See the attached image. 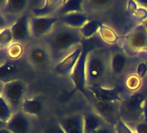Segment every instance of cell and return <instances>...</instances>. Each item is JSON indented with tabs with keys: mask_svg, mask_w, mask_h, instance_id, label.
Returning <instances> with one entry per match:
<instances>
[{
	"mask_svg": "<svg viewBox=\"0 0 147 133\" xmlns=\"http://www.w3.org/2000/svg\"><path fill=\"white\" fill-rule=\"evenodd\" d=\"M28 2L26 0H7L2 7V13L7 15H16L22 13L26 8Z\"/></svg>",
	"mask_w": 147,
	"mask_h": 133,
	"instance_id": "7402d4cb",
	"label": "cell"
},
{
	"mask_svg": "<svg viewBox=\"0 0 147 133\" xmlns=\"http://www.w3.org/2000/svg\"><path fill=\"white\" fill-rule=\"evenodd\" d=\"M127 64V55L123 51H115L110 55V72L115 75L123 73Z\"/></svg>",
	"mask_w": 147,
	"mask_h": 133,
	"instance_id": "d6986e66",
	"label": "cell"
},
{
	"mask_svg": "<svg viewBox=\"0 0 147 133\" xmlns=\"http://www.w3.org/2000/svg\"><path fill=\"white\" fill-rule=\"evenodd\" d=\"M59 22L70 28L79 29L90 18L85 13H70L59 16Z\"/></svg>",
	"mask_w": 147,
	"mask_h": 133,
	"instance_id": "ac0fdd59",
	"label": "cell"
},
{
	"mask_svg": "<svg viewBox=\"0 0 147 133\" xmlns=\"http://www.w3.org/2000/svg\"><path fill=\"white\" fill-rule=\"evenodd\" d=\"M18 70V66L16 62L13 61H6L1 64L0 67V77L1 80H3L4 78L9 77L12 74H16Z\"/></svg>",
	"mask_w": 147,
	"mask_h": 133,
	"instance_id": "484cf974",
	"label": "cell"
},
{
	"mask_svg": "<svg viewBox=\"0 0 147 133\" xmlns=\"http://www.w3.org/2000/svg\"><path fill=\"white\" fill-rule=\"evenodd\" d=\"M29 19L30 17L28 14H22L9 26L14 42L21 43L29 39L31 36L29 29Z\"/></svg>",
	"mask_w": 147,
	"mask_h": 133,
	"instance_id": "8fae6325",
	"label": "cell"
},
{
	"mask_svg": "<svg viewBox=\"0 0 147 133\" xmlns=\"http://www.w3.org/2000/svg\"><path fill=\"white\" fill-rule=\"evenodd\" d=\"M120 104V102H104L95 100L93 104L94 112L102 117L107 124L114 126L116 122L121 119Z\"/></svg>",
	"mask_w": 147,
	"mask_h": 133,
	"instance_id": "9c48e42d",
	"label": "cell"
},
{
	"mask_svg": "<svg viewBox=\"0 0 147 133\" xmlns=\"http://www.w3.org/2000/svg\"><path fill=\"white\" fill-rule=\"evenodd\" d=\"M44 107V97L36 95L33 98H25L21 106V111L29 117H39Z\"/></svg>",
	"mask_w": 147,
	"mask_h": 133,
	"instance_id": "9a60e30c",
	"label": "cell"
},
{
	"mask_svg": "<svg viewBox=\"0 0 147 133\" xmlns=\"http://www.w3.org/2000/svg\"><path fill=\"white\" fill-rule=\"evenodd\" d=\"M89 92L91 93V95L95 99V100L104 101V102H121L123 99H121L120 95V90L117 87L115 88H105L102 87H96L88 89Z\"/></svg>",
	"mask_w": 147,
	"mask_h": 133,
	"instance_id": "5bb4252c",
	"label": "cell"
},
{
	"mask_svg": "<svg viewBox=\"0 0 147 133\" xmlns=\"http://www.w3.org/2000/svg\"><path fill=\"white\" fill-rule=\"evenodd\" d=\"M136 3L140 6H141V7H143V8L147 10V0H139V1H136Z\"/></svg>",
	"mask_w": 147,
	"mask_h": 133,
	"instance_id": "836d02e7",
	"label": "cell"
},
{
	"mask_svg": "<svg viewBox=\"0 0 147 133\" xmlns=\"http://www.w3.org/2000/svg\"><path fill=\"white\" fill-rule=\"evenodd\" d=\"M42 133H65L62 127L60 126L59 123H52L48 125L43 131Z\"/></svg>",
	"mask_w": 147,
	"mask_h": 133,
	"instance_id": "4dcf8cb0",
	"label": "cell"
},
{
	"mask_svg": "<svg viewBox=\"0 0 147 133\" xmlns=\"http://www.w3.org/2000/svg\"><path fill=\"white\" fill-rule=\"evenodd\" d=\"M30 118L23 112L17 111L5 124L4 127L12 133H32L33 126Z\"/></svg>",
	"mask_w": 147,
	"mask_h": 133,
	"instance_id": "30bf717a",
	"label": "cell"
},
{
	"mask_svg": "<svg viewBox=\"0 0 147 133\" xmlns=\"http://www.w3.org/2000/svg\"><path fill=\"white\" fill-rule=\"evenodd\" d=\"M119 46L129 56L147 53V30L143 23L134 27L128 33L120 36Z\"/></svg>",
	"mask_w": 147,
	"mask_h": 133,
	"instance_id": "277c9868",
	"label": "cell"
},
{
	"mask_svg": "<svg viewBox=\"0 0 147 133\" xmlns=\"http://www.w3.org/2000/svg\"><path fill=\"white\" fill-rule=\"evenodd\" d=\"M14 113H12V108L5 101V100L1 96L0 97V119L2 123H7Z\"/></svg>",
	"mask_w": 147,
	"mask_h": 133,
	"instance_id": "4316f807",
	"label": "cell"
},
{
	"mask_svg": "<svg viewBox=\"0 0 147 133\" xmlns=\"http://www.w3.org/2000/svg\"><path fill=\"white\" fill-rule=\"evenodd\" d=\"M26 92V84L22 80H10L3 83L1 96L13 109L22 106Z\"/></svg>",
	"mask_w": 147,
	"mask_h": 133,
	"instance_id": "8992f818",
	"label": "cell"
},
{
	"mask_svg": "<svg viewBox=\"0 0 147 133\" xmlns=\"http://www.w3.org/2000/svg\"><path fill=\"white\" fill-rule=\"evenodd\" d=\"M127 14L135 21L144 23L146 20H147V10L140 6L135 1L127 2Z\"/></svg>",
	"mask_w": 147,
	"mask_h": 133,
	"instance_id": "44dd1931",
	"label": "cell"
},
{
	"mask_svg": "<svg viewBox=\"0 0 147 133\" xmlns=\"http://www.w3.org/2000/svg\"><path fill=\"white\" fill-rule=\"evenodd\" d=\"M98 34L100 35V37L102 38V40L109 44H115L118 43L120 36L117 35V34L115 33V31L105 25V24H100V28L98 30Z\"/></svg>",
	"mask_w": 147,
	"mask_h": 133,
	"instance_id": "603a6c76",
	"label": "cell"
},
{
	"mask_svg": "<svg viewBox=\"0 0 147 133\" xmlns=\"http://www.w3.org/2000/svg\"><path fill=\"white\" fill-rule=\"evenodd\" d=\"M134 130L135 133H147V119H143Z\"/></svg>",
	"mask_w": 147,
	"mask_h": 133,
	"instance_id": "1f68e13d",
	"label": "cell"
},
{
	"mask_svg": "<svg viewBox=\"0 0 147 133\" xmlns=\"http://www.w3.org/2000/svg\"><path fill=\"white\" fill-rule=\"evenodd\" d=\"M95 133H115V127L113 125L107 124L104 126L98 129Z\"/></svg>",
	"mask_w": 147,
	"mask_h": 133,
	"instance_id": "d6a6232c",
	"label": "cell"
},
{
	"mask_svg": "<svg viewBox=\"0 0 147 133\" xmlns=\"http://www.w3.org/2000/svg\"><path fill=\"white\" fill-rule=\"evenodd\" d=\"M23 54V48L19 42H13L6 48V55L11 60L19 59Z\"/></svg>",
	"mask_w": 147,
	"mask_h": 133,
	"instance_id": "83f0119b",
	"label": "cell"
},
{
	"mask_svg": "<svg viewBox=\"0 0 147 133\" xmlns=\"http://www.w3.org/2000/svg\"><path fill=\"white\" fill-rule=\"evenodd\" d=\"M65 133H84V113H74L61 117L58 121Z\"/></svg>",
	"mask_w": 147,
	"mask_h": 133,
	"instance_id": "7c38bea8",
	"label": "cell"
},
{
	"mask_svg": "<svg viewBox=\"0 0 147 133\" xmlns=\"http://www.w3.org/2000/svg\"><path fill=\"white\" fill-rule=\"evenodd\" d=\"M143 23V24H144V26L146 27V30H147V20H146L144 23Z\"/></svg>",
	"mask_w": 147,
	"mask_h": 133,
	"instance_id": "d590c367",
	"label": "cell"
},
{
	"mask_svg": "<svg viewBox=\"0 0 147 133\" xmlns=\"http://www.w3.org/2000/svg\"><path fill=\"white\" fill-rule=\"evenodd\" d=\"M110 54L102 49L92 48L86 60L87 88L101 87L109 71H110Z\"/></svg>",
	"mask_w": 147,
	"mask_h": 133,
	"instance_id": "7a4b0ae2",
	"label": "cell"
},
{
	"mask_svg": "<svg viewBox=\"0 0 147 133\" xmlns=\"http://www.w3.org/2000/svg\"><path fill=\"white\" fill-rule=\"evenodd\" d=\"M59 16H31L29 19L30 35L35 39H43L53 29L59 22Z\"/></svg>",
	"mask_w": 147,
	"mask_h": 133,
	"instance_id": "ba28073f",
	"label": "cell"
},
{
	"mask_svg": "<svg viewBox=\"0 0 147 133\" xmlns=\"http://www.w3.org/2000/svg\"><path fill=\"white\" fill-rule=\"evenodd\" d=\"M146 99L139 93L125 97L120 104V117L132 129L142 120Z\"/></svg>",
	"mask_w": 147,
	"mask_h": 133,
	"instance_id": "3957f363",
	"label": "cell"
},
{
	"mask_svg": "<svg viewBox=\"0 0 147 133\" xmlns=\"http://www.w3.org/2000/svg\"><path fill=\"white\" fill-rule=\"evenodd\" d=\"M83 37L79 29L70 28L58 22L53 30L42 41L51 55L55 65L83 45Z\"/></svg>",
	"mask_w": 147,
	"mask_h": 133,
	"instance_id": "6da1fadb",
	"label": "cell"
},
{
	"mask_svg": "<svg viewBox=\"0 0 147 133\" xmlns=\"http://www.w3.org/2000/svg\"><path fill=\"white\" fill-rule=\"evenodd\" d=\"M107 125L104 119L95 112H86L84 113V133H95L98 129Z\"/></svg>",
	"mask_w": 147,
	"mask_h": 133,
	"instance_id": "2e32d148",
	"label": "cell"
},
{
	"mask_svg": "<svg viewBox=\"0 0 147 133\" xmlns=\"http://www.w3.org/2000/svg\"><path fill=\"white\" fill-rule=\"evenodd\" d=\"M92 49L90 47H84L83 52L73 68L71 74H70V79L73 84V87L76 91L80 92L87 100H90V93L87 88L86 81V60L89 52Z\"/></svg>",
	"mask_w": 147,
	"mask_h": 133,
	"instance_id": "5b68a950",
	"label": "cell"
},
{
	"mask_svg": "<svg viewBox=\"0 0 147 133\" xmlns=\"http://www.w3.org/2000/svg\"><path fill=\"white\" fill-rule=\"evenodd\" d=\"M0 133H12L11 132H9L8 129H6L5 127H2L0 130Z\"/></svg>",
	"mask_w": 147,
	"mask_h": 133,
	"instance_id": "e575fe53",
	"label": "cell"
},
{
	"mask_svg": "<svg viewBox=\"0 0 147 133\" xmlns=\"http://www.w3.org/2000/svg\"><path fill=\"white\" fill-rule=\"evenodd\" d=\"M83 49H84L83 45L79 46L72 53H71L69 55H67L65 58H64L61 61L57 63L53 68L54 72L59 75H62V76L69 75L70 76V74H71L73 68H75V66L83 52Z\"/></svg>",
	"mask_w": 147,
	"mask_h": 133,
	"instance_id": "4fadbf2b",
	"label": "cell"
},
{
	"mask_svg": "<svg viewBox=\"0 0 147 133\" xmlns=\"http://www.w3.org/2000/svg\"><path fill=\"white\" fill-rule=\"evenodd\" d=\"M114 127L115 133H135L134 129H132L121 119H119L114 125Z\"/></svg>",
	"mask_w": 147,
	"mask_h": 133,
	"instance_id": "f546056e",
	"label": "cell"
},
{
	"mask_svg": "<svg viewBox=\"0 0 147 133\" xmlns=\"http://www.w3.org/2000/svg\"><path fill=\"white\" fill-rule=\"evenodd\" d=\"M141 85V80L140 76L138 74H132L127 77L125 80V86L130 91H136L140 87Z\"/></svg>",
	"mask_w": 147,
	"mask_h": 133,
	"instance_id": "f1b7e54d",
	"label": "cell"
},
{
	"mask_svg": "<svg viewBox=\"0 0 147 133\" xmlns=\"http://www.w3.org/2000/svg\"><path fill=\"white\" fill-rule=\"evenodd\" d=\"M13 42H14V39H13L10 27L3 28L0 32V48L2 50L5 49Z\"/></svg>",
	"mask_w": 147,
	"mask_h": 133,
	"instance_id": "d4e9b609",
	"label": "cell"
},
{
	"mask_svg": "<svg viewBox=\"0 0 147 133\" xmlns=\"http://www.w3.org/2000/svg\"><path fill=\"white\" fill-rule=\"evenodd\" d=\"M82 0H66L63 2V4L56 11L60 16L70 13H84Z\"/></svg>",
	"mask_w": 147,
	"mask_h": 133,
	"instance_id": "ffe728a7",
	"label": "cell"
},
{
	"mask_svg": "<svg viewBox=\"0 0 147 133\" xmlns=\"http://www.w3.org/2000/svg\"><path fill=\"white\" fill-rule=\"evenodd\" d=\"M63 2L62 0L43 1L40 5L32 9V13L34 16H50L52 13H56L59 8L63 4Z\"/></svg>",
	"mask_w": 147,
	"mask_h": 133,
	"instance_id": "e0dca14e",
	"label": "cell"
},
{
	"mask_svg": "<svg viewBox=\"0 0 147 133\" xmlns=\"http://www.w3.org/2000/svg\"><path fill=\"white\" fill-rule=\"evenodd\" d=\"M100 24L101 23H99L96 21L89 20L79 29V32H80L82 37L84 39H88V38H90L91 36H93L95 34L98 33Z\"/></svg>",
	"mask_w": 147,
	"mask_h": 133,
	"instance_id": "cb8c5ba5",
	"label": "cell"
},
{
	"mask_svg": "<svg viewBox=\"0 0 147 133\" xmlns=\"http://www.w3.org/2000/svg\"><path fill=\"white\" fill-rule=\"evenodd\" d=\"M26 56L28 63L36 69H44L53 62L49 50L43 42L31 45Z\"/></svg>",
	"mask_w": 147,
	"mask_h": 133,
	"instance_id": "52a82bcc",
	"label": "cell"
}]
</instances>
